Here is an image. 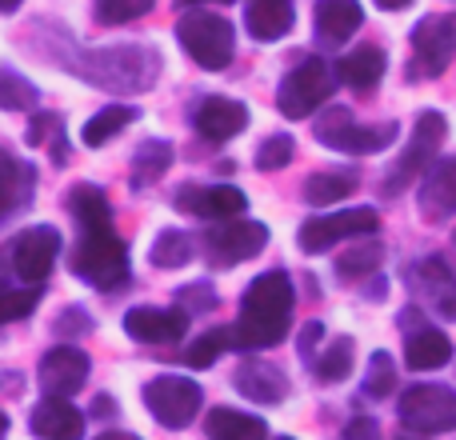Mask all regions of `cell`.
<instances>
[{"instance_id":"6da1fadb","label":"cell","mask_w":456,"mask_h":440,"mask_svg":"<svg viewBox=\"0 0 456 440\" xmlns=\"http://www.w3.org/2000/svg\"><path fill=\"white\" fill-rule=\"evenodd\" d=\"M292 305H297V289H292L284 268H268L248 284L240 297V316L232 324V348L236 353H252V348H273L292 324Z\"/></svg>"},{"instance_id":"7a4b0ae2","label":"cell","mask_w":456,"mask_h":440,"mask_svg":"<svg viewBox=\"0 0 456 440\" xmlns=\"http://www.w3.org/2000/svg\"><path fill=\"white\" fill-rule=\"evenodd\" d=\"M72 273L80 281H88L93 289L109 292L120 289L128 281V252L125 240H120L112 228H101V232H80V244L72 249Z\"/></svg>"},{"instance_id":"3957f363","label":"cell","mask_w":456,"mask_h":440,"mask_svg":"<svg viewBox=\"0 0 456 440\" xmlns=\"http://www.w3.org/2000/svg\"><path fill=\"white\" fill-rule=\"evenodd\" d=\"M176 40H181L184 53L208 72L228 69V61H232V53H236L232 24L216 12H200V8H192V12H184L181 20H176Z\"/></svg>"},{"instance_id":"277c9868","label":"cell","mask_w":456,"mask_h":440,"mask_svg":"<svg viewBox=\"0 0 456 440\" xmlns=\"http://www.w3.org/2000/svg\"><path fill=\"white\" fill-rule=\"evenodd\" d=\"M160 56L149 48L120 45V48H101L88 56L85 77L101 88H149L160 72Z\"/></svg>"},{"instance_id":"5b68a950","label":"cell","mask_w":456,"mask_h":440,"mask_svg":"<svg viewBox=\"0 0 456 440\" xmlns=\"http://www.w3.org/2000/svg\"><path fill=\"white\" fill-rule=\"evenodd\" d=\"M313 133H316V141L329 144V149L356 152V157H364V152H380L396 141L393 120H385V125H356V117L348 109H340V104L337 109H324L321 117H316Z\"/></svg>"},{"instance_id":"8992f818","label":"cell","mask_w":456,"mask_h":440,"mask_svg":"<svg viewBox=\"0 0 456 440\" xmlns=\"http://www.w3.org/2000/svg\"><path fill=\"white\" fill-rule=\"evenodd\" d=\"M144 404H149L152 420H157L160 428H189L192 420H197L200 404H205V393H200L197 380L189 377H176V372H160V377H152L149 385H144Z\"/></svg>"},{"instance_id":"52a82bcc","label":"cell","mask_w":456,"mask_h":440,"mask_svg":"<svg viewBox=\"0 0 456 440\" xmlns=\"http://www.w3.org/2000/svg\"><path fill=\"white\" fill-rule=\"evenodd\" d=\"M444 133H449V125H444L441 112H433V109L420 112L417 128H412L409 149L401 152V160H396V165L388 168V176H385V192H388V197H401V192L409 189V184L417 181L428 165H433V157L441 152V144H444Z\"/></svg>"},{"instance_id":"ba28073f","label":"cell","mask_w":456,"mask_h":440,"mask_svg":"<svg viewBox=\"0 0 456 440\" xmlns=\"http://www.w3.org/2000/svg\"><path fill=\"white\" fill-rule=\"evenodd\" d=\"M401 425L409 433L436 436L456 428V388L444 385H417L401 396Z\"/></svg>"},{"instance_id":"9c48e42d","label":"cell","mask_w":456,"mask_h":440,"mask_svg":"<svg viewBox=\"0 0 456 440\" xmlns=\"http://www.w3.org/2000/svg\"><path fill=\"white\" fill-rule=\"evenodd\" d=\"M56 252H61V232L53 224H37V228H24L20 236H12L4 257L20 284H45V276L56 265Z\"/></svg>"},{"instance_id":"30bf717a","label":"cell","mask_w":456,"mask_h":440,"mask_svg":"<svg viewBox=\"0 0 456 440\" xmlns=\"http://www.w3.org/2000/svg\"><path fill=\"white\" fill-rule=\"evenodd\" d=\"M380 228L377 208H345V213H329V216H313L297 228V244L316 257V252H329L332 244L353 240V236H369Z\"/></svg>"},{"instance_id":"8fae6325","label":"cell","mask_w":456,"mask_h":440,"mask_svg":"<svg viewBox=\"0 0 456 440\" xmlns=\"http://www.w3.org/2000/svg\"><path fill=\"white\" fill-rule=\"evenodd\" d=\"M332 93V72L324 61L308 56L300 61L289 77L281 80V93H276V104L289 120H300V117H313V109H321Z\"/></svg>"},{"instance_id":"7c38bea8","label":"cell","mask_w":456,"mask_h":440,"mask_svg":"<svg viewBox=\"0 0 456 440\" xmlns=\"http://www.w3.org/2000/svg\"><path fill=\"white\" fill-rule=\"evenodd\" d=\"M456 56V12L425 16L412 29V77H441Z\"/></svg>"},{"instance_id":"4fadbf2b","label":"cell","mask_w":456,"mask_h":440,"mask_svg":"<svg viewBox=\"0 0 456 440\" xmlns=\"http://www.w3.org/2000/svg\"><path fill=\"white\" fill-rule=\"evenodd\" d=\"M268 244V228L260 220H221L216 228L205 232V249H208V260L216 268H232L240 260H252L260 257Z\"/></svg>"},{"instance_id":"5bb4252c","label":"cell","mask_w":456,"mask_h":440,"mask_svg":"<svg viewBox=\"0 0 456 440\" xmlns=\"http://www.w3.org/2000/svg\"><path fill=\"white\" fill-rule=\"evenodd\" d=\"M192 316L184 308H152V305H136L125 313V332L141 345H181L189 332Z\"/></svg>"},{"instance_id":"9a60e30c","label":"cell","mask_w":456,"mask_h":440,"mask_svg":"<svg viewBox=\"0 0 456 440\" xmlns=\"http://www.w3.org/2000/svg\"><path fill=\"white\" fill-rule=\"evenodd\" d=\"M173 208L200 220H232L248 208V200L232 184H189V189H181L173 197Z\"/></svg>"},{"instance_id":"2e32d148","label":"cell","mask_w":456,"mask_h":440,"mask_svg":"<svg viewBox=\"0 0 456 440\" xmlns=\"http://www.w3.org/2000/svg\"><path fill=\"white\" fill-rule=\"evenodd\" d=\"M40 385L48 396H72L85 388L88 380V356L72 345H56L40 356Z\"/></svg>"},{"instance_id":"e0dca14e","label":"cell","mask_w":456,"mask_h":440,"mask_svg":"<svg viewBox=\"0 0 456 440\" xmlns=\"http://www.w3.org/2000/svg\"><path fill=\"white\" fill-rule=\"evenodd\" d=\"M244 125H248V109L240 101H228V96H205L192 109V128L213 144L232 141L236 133H244Z\"/></svg>"},{"instance_id":"ac0fdd59","label":"cell","mask_w":456,"mask_h":440,"mask_svg":"<svg viewBox=\"0 0 456 440\" xmlns=\"http://www.w3.org/2000/svg\"><path fill=\"white\" fill-rule=\"evenodd\" d=\"M412 284L436 316L456 321V273L441 257H425L420 265H412Z\"/></svg>"},{"instance_id":"d6986e66","label":"cell","mask_w":456,"mask_h":440,"mask_svg":"<svg viewBox=\"0 0 456 440\" xmlns=\"http://www.w3.org/2000/svg\"><path fill=\"white\" fill-rule=\"evenodd\" d=\"M32 433L40 440H80L85 436V412L69 396H45L32 409Z\"/></svg>"},{"instance_id":"ffe728a7","label":"cell","mask_w":456,"mask_h":440,"mask_svg":"<svg viewBox=\"0 0 456 440\" xmlns=\"http://www.w3.org/2000/svg\"><path fill=\"white\" fill-rule=\"evenodd\" d=\"M420 213L428 220L456 216V157H444L428 168L425 184H420Z\"/></svg>"},{"instance_id":"44dd1931","label":"cell","mask_w":456,"mask_h":440,"mask_svg":"<svg viewBox=\"0 0 456 440\" xmlns=\"http://www.w3.org/2000/svg\"><path fill=\"white\" fill-rule=\"evenodd\" d=\"M364 20V8L356 0H316V37L324 48H340Z\"/></svg>"},{"instance_id":"7402d4cb","label":"cell","mask_w":456,"mask_h":440,"mask_svg":"<svg viewBox=\"0 0 456 440\" xmlns=\"http://www.w3.org/2000/svg\"><path fill=\"white\" fill-rule=\"evenodd\" d=\"M449 361H452V340L444 337L441 329H433V324H425V329L404 337V364H409L412 372L444 369Z\"/></svg>"},{"instance_id":"603a6c76","label":"cell","mask_w":456,"mask_h":440,"mask_svg":"<svg viewBox=\"0 0 456 440\" xmlns=\"http://www.w3.org/2000/svg\"><path fill=\"white\" fill-rule=\"evenodd\" d=\"M292 20H297V8H292V0H252L248 12H244L248 37L252 40H265V45L289 37Z\"/></svg>"},{"instance_id":"cb8c5ba5","label":"cell","mask_w":456,"mask_h":440,"mask_svg":"<svg viewBox=\"0 0 456 440\" xmlns=\"http://www.w3.org/2000/svg\"><path fill=\"white\" fill-rule=\"evenodd\" d=\"M236 388H240L248 401L256 404H281L289 396V380L276 364L268 361H248L240 372H236Z\"/></svg>"},{"instance_id":"d4e9b609","label":"cell","mask_w":456,"mask_h":440,"mask_svg":"<svg viewBox=\"0 0 456 440\" xmlns=\"http://www.w3.org/2000/svg\"><path fill=\"white\" fill-rule=\"evenodd\" d=\"M385 48L377 45H356L353 53H345L337 61V80L348 88H372L385 77Z\"/></svg>"},{"instance_id":"484cf974","label":"cell","mask_w":456,"mask_h":440,"mask_svg":"<svg viewBox=\"0 0 456 440\" xmlns=\"http://www.w3.org/2000/svg\"><path fill=\"white\" fill-rule=\"evenodd\" d=\"M208 440H268V425L256 417V412H240V409H221L208 412L205 420Z\"/></svg>"},{"instance_id":"4316f807","label":"cell","mask_w":456,"mask_h":440,"mask_svg":"<svg viewBox=\"0 0 456 440\" xmlns=\"http://www.w3.org/2000/svg\"><path fill=\"white\" fill-rule=\"evenodd\" d=\"M136 117H141V109H136V104H104V109L93 112V117H88V125L80 128V141H85L88 149H101V144H109L112 136L125 133Z\"/></svg>"},{"instance_id":"83f0119b","label":"cell","mask_w":456,"mask_h":440,"mask_svg":"<svg viewBox=\"0 0 456 440\" xmlns=\"http://www.w3.org/2000/svg\"><path fill=\"white\" fill-rule=\"evenodd\" d=\"M32 200V168L0 149V220Z\"/></svg>"},{"instance_id":"f1b7e54d","label":"cell","mask_w":456,"mask_h":440,"mask_svg":"<svg viewBox=\"0 0 456 440\" xmlns=\"http://www.w3.org/2000/svg\"><path fill=\"white\" fill-rule=\"evenodd\" d=\"M69 213L80 224V232H101V228H112V208L104 200L101 189L93 184H77L69 197Z\"/></svg>"},{"instance_id":"f546056e","label":"cell","mask_w":456,"mask_h":440,"mask_svg":"<svg viewBox=\"0 0 456 440\" xmlns=\"http://www.w3.org/2000/svg\"><path fill=\"white\" fill-rule=\"evenodd\" d=\"M168 165H173V144L168 141H144L133 157V184L136 189H141V184H152L157 176L168 173Z\"/></svg>"},{"instance_id":"4dcf8cb0","label":"cell","mask_w":456,"mask_h":440,"mask_svg":"<svg viewBox=\"0 0 456 440\" xmlns=\"http://www.w3.org/2000/svg\"><path fill=\"white\" fill-rule=\"evenodd\" d=\"M348 192H356V173H313L305 181L308 205H337Z\"/></svg>"},{"instance_id":"1f68e13d","label":"cell","mask_w":456,"mask_h":440,"mask_svg":"<svg viewBox=\"0 0 456 440\" xmlns=\"http://www.w3.org/2000/svg\"><path fill=\"white\" fill-rule=\"evenodd\" d=\"M149 260L157 268H184L192 260V236L181 232V228H165V232H157V240H152Z\"/></svg>"},{"instance_id":"d6a6232c","label":"cell","mask_w":456,"mask_h":440,"mask_svg":"<svg viewBox=\"0 0 456 440\" xmlns=\"http://www.w3.org/2000/svg\"><path fill=\"white\" fill-rule=\"evenodd\" d=\"M353 356H356L353 353V340L340 337V340H332L321 356H316L313 369H316V377H321L324 385H337V380H345L348 372H353Z\"/></svg>"},{"instance_id":"836d02e7","label":"cell","mask_w":456,"mask_h":440,"mask_svg":"<svg viewBox=\"0 0 456 440\" xmlns=\"http://www.w3.org/2000/svg\"><path fill=\"white\" fill-rule=\"evenodd\" d=\"M380 260H385L380 244H356L345 257H337V276L340 281H364V276H372L380 268Z\"/></svg>"},{"instance_id":"e575fe53","label":"cell","mask_w":456,"mask_h":440,"mask_svg":"<svg viewBox=\"0 0 456 440\" xmlns=\"http://www.w3.org/2000/svg\"><path fill=\"white\" fill-rule=\"evenodd\" d=\"M228 348H232V329H208L205 337H197L184 348V364H189V369H208Z\"/></svg>"},{"instance_id":"d590c367","label":"cell","mask_w":456,"mask_h":440,"mask_svg":"<svg viewBox=\"0 0 456 440\" xmlns=\"http://www.w3.org/2000/svg\"><path fill=\"white\" fill-rule=\"evenodd\" d=\"M393 388H396V364H393V356H388V353H372L369 372H364V396H372V401H385Z\"/></svg>"},{"instance_id":"8d00e7d4","label":"cell","mask_w":456,"mask_h":440,"mask_svg":"<svg viewBox=\"0 0 456 440\" xmlns=\"http://www.w3.org/2000/svg\"><path fill=\"white\" fill-rule=\"evenodd\" d=\"M40 305V284H24V289H0V324L24 321L32 308Z\"/></svg>"},{"instance_id":"74e56055","label":"cell","mask_w":456,"mask_h":440,"mask_svg":"<svg viewBox=\"0 0 456 440\" xmlns=\"http://www.w3.org/2000/svg\"><path fill=\"white\" fill-rule=\"evenodd\" d=\"M292 157H297V141H292L289 133H273L256 149V168H260V173H273V168L292 165Z\"/></svg>"},{"instance_id":"f35d334b","label":"cell","mask_w":456,"mask_h":440,"mask_svg":"<svg viewBox=\"0 0 456 440\" xmlns=\"http://www.w3.org/2000/svg\"><path fill=\"white\" fill-rule=\"evenodd\" d=\"M37 104V85H28L24 77L16 72H0V109H12V112H24Z\"/></svg>"},{"instance_id":"ab89813d","label":"cell","mask_w":456,"mask_h":440,"mask_svg":"<svg viewBox=\"0 0 456 440\" xmlns=\"http://www.w3.org/2000/svg\"><path fill=\"white\" fill-rule=\"evenodd\" d=\"M93 4H96V20L101 24H128L149 12L157 0H93Z\"/></svg>"},{"instance_id":"60d3db41","label":"cell","mask_w":456,"mask_h":440,"mask_svg":"<svg viewBox=\"0 0 456 440\" xmlns=\"http://www.w3.org/2000/svg\"><path fill=\"white\" fill-rule=\"evenodd\" d=\"M181 308L189 316H197V313H208V308H216V292L208 289V281H197V284H189V289H181Z\"/></svg>"},{"instance_id":"b9f144b4","label":"cell","mask_w":456,"mask_h":440,"mask_svg":"<svg viewBox=\"0 0 456 440\" xmlns=\"http://www.w3.org/2000/svg\"><path fill=\"white\" fill-rule=\"evenodd\" d=\"M48 136H61V120H56L53 112H37L32 128H28V144H45Z\"/></svg>"},{"instance_id":"7bdbcfd3","label":"cell","mask_w":456,"mask_h":440,"mask_svg":"<svg viewBox=\"0 0 456 440\" xmlns=\"http://www.w3.org/2000/svg\"><path fill=\"white\" fill-rule=\"evenodd\" d=\"M321 337H324V324L321 321H308L305 329H300V361H305V364H313V348L321 345Z\"/></svg>"},{"instance_id":"ee69618b","label":"cell","mask_w":456,"mask_h":440,"mask_svg":"<svg viewBox=\"0 0 456 440\" xmlns=\"http://www.w3.org/2000/svg\"><path fill=\"white\" fill-rule=\"evenodd\" d=\"M345 440H377V420H369V417L353 420V425L345 428Z\"/></svg>"},{"instance_id":"f6af8a7d","label":"cell","mask_w":456,"mask_h":440,"mask_svg":"<svg viewBox=\"0 0 456 440\" xmlns=\"http://www.w3.org/2000/svg\"><path fill=\"white\" fill-rule=\"evenodd\" d=\"M85 329H93V321H88L80 308H69V313H64V321H61V332H85Z\"/></svg>"},{"instance_id":"bcb514c9","label":"cell","mask_w":456,"mask_h":440,"mask_svg":"<svg viewBox=\"0 0 456 440\" xmlns=\"http://www.w3.org/2000/svg\"><path fill=\"white\" fill-rule=\"evenodd\" d=\"M93 417H112V396H96V404H93Z\"/></svg>"},{"instance_id":"7dc6e473","label":"cell","mask_w":456,"mask_h":440,"mask_svg":"<svg viewBox=\"0 0 456 440\" xmlns=\"http://www.w3.org/2000/svg\"><path fill=\"white\" fill-rule=\"evenodd\" d=\"M412 0H377V8H388V12H396V8H409Z\"/></svg>"},{"instance_id":"c3c4849f","label":"cell","mask_w":456,"mask_h":440,"mask_svg":"<svg viewBox=\"0 0 456 440\" xmlns=\"http://www.w3.org/2000/svg\"><path fill=\"white\" fill-rule=\"evenodd\" d=\"M93 440H141V436H133V433H101V436H93Z\"/></svg>"},{"instance_id":"681fc988","label":"cell","mask_w":456,"mask_h":440,"mask_svg":"<svg viewBox=\"0 0 456 440\" xmlns=\"http://www.w3.org/2000/svg\"><path fill=\"white\" fill-rule=\"evenodd\" d=\"M12 8H20V0H0V12H12Z\"/></svg>"},{"instance_id":"f907efd6","label":"cell","mask_w":456,"mask_h":440,"mask_svg":"<svg viewBox=\"0 0 456 440\" xmlns=\"http://www.w3.org/2000/svg\"><path fill=\"white\" fill-rule=\"evenodd\" d=\"M181 4H228V0H181Z\"/></svg>"},{"instance_id":"816d5d0a","label":"cell","mask_w":456,"mask_h":440,"mask_svg":"<svg viewBox=\"0 0 456 440\" xmlns=\"http://www.w3.org/2000/svg\"><path fill=\"white\" fill-rule=\"evenodd\" d=\"M396 440H425V436H420V433H401Z\"/></svg>"},{"instance_id":"f5cc1de1","label":"cell","mask_w":456,"mask_h":440,"mask_svg":"<svg viewBox=\"0 0 456 440\" xmlns=\"http://www.w3.org/2000/svg\"><path fill=\"white\" fill-rule=\"evenodd\" d=\"M4 428H8V420H4V412H0V433H4Z\"/></svg>"},{"instance_id":"db71d44e","label":"cell","mask_w":456,"mask_h":440,"mask_svg":"<svg viewBox=\"0 0 456 440\" xmlns=\"http://www.w3.org/2000/svg\"><path fill=\"white\" fill-rule=\"evenodd\" d=\"M281 440H292V436H281Z\"/></svg>"},{"instance_id":"11a10c76","label":"cell","mask_w":456,"mask_h":440,"mask_svg":"<svg viewBox=\"0 0 456 440\" xmlns=\"http://www.w3.org/2000/svg\"><path fill=\"white\" fill-rule=\"evenodd\" d=\"M452 240H456V232H452Z\"/></svg>"}]
</instances>
